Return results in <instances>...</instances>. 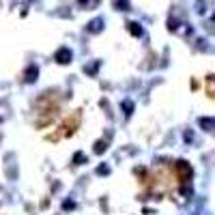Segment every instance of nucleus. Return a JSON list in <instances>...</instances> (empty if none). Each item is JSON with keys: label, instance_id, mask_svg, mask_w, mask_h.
<instances>
[{"label": "nucleus", "instance_id": "obj_1", "mask_svg": "<svg viewBox=\"0 0 215 215\" xmlns=\"http://www.w3.org/2000/svg\"><path fill=\"white\" fill-rule=\"evenodd\" d=\"M56 60H58V62H62V65H65V62H69V60H71V52L67 50V47H62V50H58V52H56Z\"/></svg>", "mask_w": 215, "mask_h": 215}, {"label": "nucleus", "instance_id": "obj_2", "mask_svg": "<svg viewBox=\"0 0 215 215\" xmlns=\"http://www.w3.org/2000/svg\"><path fill=\"white\" fill-rule=\"evenodd\" d=\"M207 82H209V92H215V76H211Z\"/></svg>", "mask_w": 215, "mask_h": 215}, {"label": "nucleus", "instance_id": "obj_3", "mask_svg": "<svg viewBox=\"0 0 215 215\" xmlns=\"http://www.w3.org/2000/svg\"><path fill=\"white\" fill-rule=\"evenodd\" d=\"M32 76H37V69H35V67H30V69H28V78H26V80H28V82H32V80H35Z\"/></svg>", "mask_w": 215, "mask_h": 215}, {"label": "nucleus", "instance_id": "obj_4", "mask_svg": "<svg viewBox=\"0 0 215 215\" xmlns=\"http://www.w3.org/2000/svg\"><path fill=\"white\" fill-rule=\"evenodd\" d=\"M95 151H97V153H103V151H106V144H103V142H97V146H95Z\"/></svg>", "mask_w": 215, "mask_h": 215}, {"label": "nucleus", "instance_id": "obj_5", "mask_svg": "<svg viewBox=\"0 0 215 215\" xmlns=\"http://www.w3.org/2000/svg\"><path fill=\"white\" fill-rule=\"evenodd\" d=\"M131 32H133V35H136V37H138V35H140V28H138V24H131Z\"/></svg>", "mask_w": 215, "mask_h": 215}, {"label": "nucleus", "instance_id": "obj_6", "mask_svg": "<svg viewBox=\"0 0 215 215\" xmlns=\"http://www.w3.org/2000/svg\"><path fill=\"white\" fill-rule=\"evenodd\" d=\"M123 110H127V114H129V110H131V101H127V103H123Z\"/></svg>", "mask_w": 215, "mask_h": 215}]
</instances>
